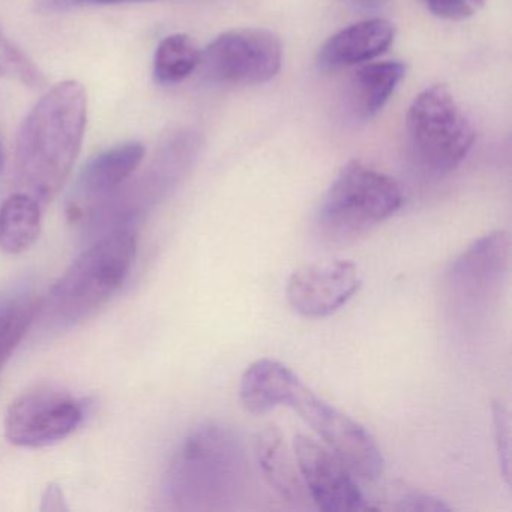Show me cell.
<instances>
[{
  "instance_id": "cell-1",
  "label": "cell",
  "mask_w": 512,
  "mask_h": 512,
  "mask_svg": "<svg viewBox=\"0 0 512 512\" xmlns=\"http://www.w3.org/2000/svg\"><path fill=\"white\" fill-rule=\"evenodd\" d=\"M88 122V95L68 80L41 97L20 127L16 182L40 203L55 199L79 157Z\"/></svg>"
},
{
  "instance_id": "cell-2",
  "label": "cell",
  "mask_w": 512,
  "mask_h": 512,
  "mask_svg": "<svg viewBox=\"0 0 512 512\" xmlns=\"http://www.w3.org/2000/svg\"><path fill=\"white\" fill-rule=\"evenodd\" d=\"M247 481V457L235 431L205 424L176 449L166 473L170 502L184 511L226 508Z\"/></svg>"
},
{
  "instance_id": "cell-3",
  "label": "cell",
  "mask_w": 512,
  "mask_h": 512,
  "mask_svg": "<svg viewBox=\"0 0 512 512\" xmlns=\"http://www.w3.org/2000/svg\"><path fill=\"white\" fill-rule=\"evenodd\" d=\"M137 238L131 227L109 230L95 241L41 302L56 328H71L94 316L121 289L136 259Z\"/></svg>"
},
{
  "instance_id": "cell-4",
  "label": "cell",
  "mask_w": 512,
  "mask_h": 512,
  "mask_svg": "<svg viewBox=\"0 0 512 512\" xmlns=\"http://www.w3.org/2000/svg\"><path fill=\"white\" fill-rule=\"evenodd\" d=\"M403 202L395 179L352 161L341 169L320 203L317 232L332 244L353 241L391 218Z\"/></svg>"
},
{
  "instance_id": "cell-5",
  "label": "cell",
  "mask_w": 512,
  "mask_h": 512,
  "mask_svg": "<svg viewBox=\"0 0 512 512\" xmlns=\"http://www.w3.org/2000/svg\"><path fill=\"white\" fill-rule=\"evenodd\" d=\"M407 145L413 161L430 175H446L467 157L475 130L445 86H431L410 104Z\"/></svg>"
},
{
  "instance_id": "cell-6",
  "label": "cell",
  "mask_w": 512,
  "mask_h": 512,
  "mask_svg": "<svg viewBox=\"0 0 512 512\" xmlns=\"http://www.w3.org/2000/svg\"><path fill=\"white\" fill-rule=\"evenodd\" d=\"M283 406L296 410L353 476L368 482L383 475L385 460L373 436L355 419L317 397L299 377L293 380Z\"/></svg>"
},
{
  "instance_id": "cell-7",
  "label": "cell",
  "mask_w": 512,
  "mask_h": 512,
  "mask_svg": "<svg viewBox=\"0 0 512 512\" xmlns=\"http://www.w3.org/2000/svg\"><path fill=\"white\" fill-rule=\"evenodd\" d=\"M283 64L280 37L268 29L224 32L200 53L203 79L217 85H260L274 79Z\"/></svg>"
},
{
  "instance_id": "cell-8",
  "label": "cell",
  "mask_w": 512,
  "mask_h": 512,
  "mask_svg": "<svg viewBox=\"0 0 512 512\" xmlns=\"http://www.w3.org/2000/svg\"><path fill=\"white\" fill-rule=\"evenodd\" d=\"M83 418L85 410L73 395L59 389H35L11 403L5 434L14 445L43 448L73 434Z\"/></svg>"
},
{
  "instance_id": "cell-9",
  "label": "cell",
  "mask_w": 512,
  "mask_h": 512,
  "mask_svg": "<svg viewBox=\"0 0 512 512\" xmlns=\"http://www.w3.org/2000/svg\"><path fill=\"white\" fill-rule=\"evenodd\" d=\"M296 464L311 502L326 512H355L371 509L359 490L353 473L343 461L305 434L293 440Z\"/></svg>"
},
{
  "instance_id": "cell-10",
  "label": "cell",
  "mask_w": 512,
  "mask_h": 512,
  "mask_svg": "<svg viewBox=\"0 0 512 512\" xmlns=\"http://www.w3.org/2000/svg\"><path fill=\"white\" fill-rule=\"evenodd\" d=\"M508 233H488L466 248L449 266L446 284L461 307L475 308L499 290L509 265Z\"/></svg>"
},
{
  "instance_id": "cell-11",
  "label": "cell",
  "mask_w": 512,
  "mask_h": 512,
  "mask_svg": "<svg viewBox=\"0 0 512 512\" xmlns=\"http://www.w3.org/2000/svg\"><path fill=\"white\" fill-rule=\"evenodd\" d=\"M361 287L358 266L349 260H335L296 269L287 281L286 295L296 313L320 319L337 313Z\"/></svg>"
},
{
  "instance_id": "cell-12",
  "label": "cell",
  "mask_w": 512,
  "mask_h": 512,
  "mask_svg": "<svg viewBox=\"0 0 512 512\" xmlns=\"http://www.w3.org/2000/svg\"><path fill=\"white\" fill-rule=\"evenodd\" d=\"M145 148L124 143L92 157L80 170L71 197V212L83 214L121 190L139 169Z\"/></svg>"
},
{
  "instance_id": "cell-13",
  "label": "cell",
  "mask_w": 512,
  "mask_h": 512,
  "mask_svg": "<svg viewBox=\"0 0 512 512\" xmlns=\"http://www.w3.org/2000/svg\"><path fill=\"white\" fill-rule=\"evenodd\" d=\"M395 28L385 19H370L332 35L316 56L317 70L335 73L371 62L391 47Z\"/></svg>"
},
{
  "instance_id": "cell-14",
  "label": "cell",
  "mask_w": 512,
  "mask_h": 512,
  "mask_svg": "<svg viewBox=\"0 0 512 512\" xmlns=\"http://www.w3.org/2000/svg\"><path fill=\"white\" fill-rule=\"evenodd\" d=\"M406 67L398 61L368 62L356 71L347 88V107L350 115L361 122L376 118L398 83L403 80Z\"/></svg>"
},
{
  "instance_id": "cell-15",
  "label": "cell",
  "mask_w": 512,
  "mask_h": 512,
  "mask_svg": "<svg viewBox=\"0 0 512 512\" xmlns=\"http://www.w3.org/2000/svg\"><path fill=\"white\" fill-rule=\"evenodd\" d=\"M256 455L266 481L283 499L299 506L310 500L298 464L290 457L278 428H265L257 436Z\"/></svg>"
},
{
  "instance_id": "cell-16",
  "label": "cell",
  "mask_w": 512,
  "mask_h": 512,
  "mask_svg": "<svg viewBox=\"0 0 512 512\" xmlns=\"http://www.w3.org/2000/svg\"><path fill=\"white\" fill-rule=\"evenodd\" d=\"M295 377V371L275 359L253 362L241 377L239 397L242 404L253 415H263L283 406L286 392Z\"/></svg>"
},
{
  "instance_id": "cell-17",
  "label": "cell",
  "mask_w": 512,
  "mask_h": 512,
  "mask_svg": "<svg viewBox=\"0 0 512 512\" xmlns=\"http://www.w3.org/2000/svg\"><path fill=\"white\" fill-rule=\"evenodd\" d=\"M41 203L26 193L8 197L0 206V250L8 254L28 251L40 238Z\"/></svg>"
},
{
  "instance_id": "cell-18",
  "label": "cell",
  "mask_w": 512,
  "mask_h": 512,
  "mask_svg": "<svg viewBox=\"0 0 512 512\" xmlns=\"http://www.w3.org/2000/svg\"><path fill=\"white\" fill-rule=\"evenodd\" d=\"M41 302L29 290H20L0 301V370L22 343L40 313Z\"/></svg>"
},
{
  "instance_id": "cell-19",
  "label": "cell",
  "mask_w": 512,
  "mask_h": 512,
  "mask_svg": "<svg viewBox=\"0 0 512 512\" xmlns=\"http://www.w3.org/2000/svg\"><path fill=\"white\" fill-rule=\"evenodd\" d=\"M200 53L188 35L173 34L164 38L155 52V82L163 86L184 82L199 68Z\"/></svg>"
},
{
  "instance_id": "cell-20",
  "label": "cell",
  "mask_w": 512,
  "mask_h": 512,
  "mask_svg": "<svg viewBox=\"0 0 512 512\" xmlns=\"http://www.w3.org/2000/svg\"><path fill=\"white\" fill-rule=\"evenodd\" d=\"M0 79L19 82L32 89L46 85V76L34 59L23 52L4 29H0Z\"/></svg>"
},
{
  "instance_id": "cell-21",
  "label": "cell",
  "mask_w": 512,
  "mask_h": 512,
  "mask_svg": "<svg viewBox=\"0 0 512 512\" xmlns=\"http://www.w3.org/2000/svg\"><path fill=\"white\" fill-rule=\"evenodd\" d=\"M392 503L389 508L392 511H449V506L443 503L437 497L431 494L424 493V491L416 490V488H409L406 485L394 488L392 490Z\"/></svg>"
},
{
  "instance_id": "cell-22",
  "label": "cell",
  "mask_w": 512,
  "mask_h": 512,
  "mask_svg": "<svg viewBox=\"0 0 512 512\" xmlns=\"http://www.w3.org/2000/svg\"><path fill=\"white\" fill-rule=\"evenodd\" d=\"M433 16L443 20H464L475 16L485 0H421Z\"/></svg>"
},
{
  "instance_id": "cell-23",
  "label": "cell",
  "mask_w": 512,
  "mask_h": 512,
  "mask_svg": "<svg viewBox=\"0 0 512 512\" xmlns=\"http://www.w3.org/2000/svg\"><path fill=\"white\" fill-rule=\"evenodd\" d=\"M494 434H496L497 452L503 476L509 481L511 476V431H509V416L502 404H493Z\"/></svg>"
},
{
  "instance_id": "cell-24",
  "label": "cell",
  "mask_w": 512,
  "mask_h": 512,
  "mask_svg": "<svg viewBox=\"0 0 512 512\" xmlns=\"http://www.w3.org/2000/svg\"><path fill=\"white\" fill-rule=\"evenodd\" d=\"M152 0H35V10L43 14L67 13L86 7H103V5L142 4Z\"/></svg>"
},
{
  "instance_id": "cell-25",
  "label": "cell",
  "mask_w": 512,
  "mask_h": 512,
  "mask_svg": "<svg viewBox=\"0 0 512 512\" xmlns=\"http://www.w3.org/2000/svg\"><path fill=\"white\" fill-rule=\"evenodd\" d=\"M67 500H65L62 488L56 484H50L43 494V506L41 511H67Z\"/></svg>"
},
{
  "instance_id": "cell-26",
  "label": "cell",
  "mask_w": 512,
  "mask_h": 512,
  "mask_svg": "<svg viewBox=\"0 0 512 512\" xmlns=\"http://www.w3.org/2000/svg\"><path fill=\"white\" fill-rule=\"evenodd\" d=\"M343 2L352 8H356V10L362 11L376 10L383 4V0H343Z\"/></svg>"
},
{
  "instance_id": "cell-27",
  "label": "cell",
  "mask_w": 512,
  "mask_h": 512,
  "mask_svg": "<svg viewBox=\"0 0 512 512\" xmlns=\"http://www.w3.org/2000/svg\"><path fill=\"white\" fill-rule=\"evenodd\" d=\"M4 161H5L4 143H2V139H0V172H2V169H4Z\"/></svg>"
}]
</instances>
